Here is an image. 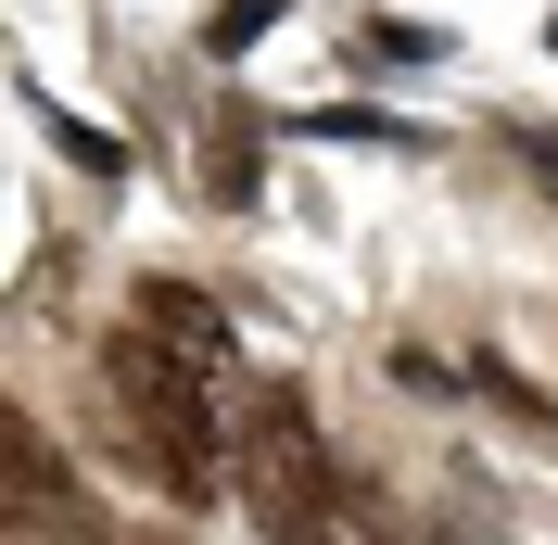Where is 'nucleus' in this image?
Returning <instances> with one entry per match:
<instances>
[{"instance_id": "1", "label": "nucleus", "mask_w": 558, "mask_h": 545, "mask_svg": "<svg viewBox=\"0 0 558 545\" xmlns=\"http://www.w3.org/2000/svg\"><path fill=\"white\" fill-rule=\"evenodd\" d=\"M102 380H114V419H128V457L166 482L178 508H204L216 457H229V432H216V368H191V355L153 342V330H102Z\"/></svg>"}, {"instance_id": "2", "label": "nucleus", "mask_w": 558, "mask_h": 545, "mask_svg": "<svg viewBox=\"0 0 558 545\" xmlns=\"http://www.w3.org/2000/svg\"><path fill=\"white\" fill-rule=\"evenodd\" d=\"M242 495H254L267 545H343V470L317 457V419L292 380L242 407Z\"/></svg>"}, {"instance_id": "3", "label": "nucleus", "mask_w": 558, "mask_h": 545, "mask_svg": "<svg viewBox=\"0 0 558 545\" xmlns=\"http://www.w3.org/2000/svg\"><path fill=\"white\" fill-rule=\"evenodd\" d=\"M0 444H13V533H76V545H102V495L64 470V444L38 432V407L0 419Z\"/></svg>"}, {"instance_id": "4", "label": "nucleus", "mask_w": 558, "mask_h": 545, "mask_svg": "<svg viewBox=\"0 0 558 545\" xmlns=\"http://www.w3.org/2000/svg\"><path fill=\"white\" fill-rule=\"evenodd\" d=\"M128 330H153V342H178V355H191V368H229V317H216V292L204 279H140L128 292Z\"/></svg>"}, {"instance_id": "5", "label": "nucleus", "mask_w": 558, "mask_h": 545, "mask_svg": "<svg viewBox=\"0 0 558 545\" xmlns=\"http://www.w3.org/2000/svg\"><path fill=\"white\" fill-rule=\"evenodd\" d=\"M38 128L64 140V153H76L89 178H128V140H114V128H89V114H51V102H38Z\"/></svg>"}, {"instance_id": "6", "label": "nucleus", "mask_w": 558, "mask_h": 545, "mask_svg": "<svg viewBox=\"0 0 558 545\" xmlns=\"http://www.w3.org/2000/svg\"><path fill=\"white\" fill-rule=\"evenodd\" d=\"M216 204H254V114H216Z\"/></svg>"}, {"instance_id": "7", "label": "nucleus", "mask_w": 558, "mask_h": 545, "mask_svg": "<svg viewBox=\"0 0 558 545\" xmlns=\"http://www.w3.org/2000/svg\"><path fill=\"white\" fill-rule=\"evenodd\" d=\"M305 140H381V153H432L407 114H305Z\"/></svg>"}, {"instance_id": "8", "label": "nucleus", "mask_w": 558, "mask_h": 545, "mask_svg": "<svg viewBox=\"0 0 558 545\" xmlns=\"http://www.w3.org/2000/svg\"><path fill=\"white\" fill-rule=\"evenodd\" d=\"M355 64H445L432 26H355Z\"/></svg>"}, {"instance_id": "9", "label": "nucleus", "mask_w": 558, "mask_h": 545, "mask_svg": "<svg viewBox=\"0 0 558 545\" xmlns=\"http://www.w3.org/2000/svg\"><path fill=\"white\" fill-rule=\"evenodd\" d=\"M508 166H521L533 191L558 204V128H546V114H521V128H508Z\"/></svg>"}, {"instance_id": "10", "label": "nucleus", "mask_w": 558, "mask_h": 545, "mask_svg": "<svg viewBox=\"0 0 558 545\" xmlns=\"http://www.w3.org/2000/svg\"><path fill=\"white\" fill-rule=\"evenodd\" d=\"M279 13H292V0H216V51H254Z\"/></svg>"}, {"instance_id": "11", "label": "nucleus", "mask_w": 558, "mask_h": 545, "mask_svg": "<svg viewBox=\"0 0 558 545\" xmlns=\"http://www.w3.org/2000/svg\"><path fill=\"white\" fill-rule=\"evenodd\" d=\"M153 545H178V533H153Z\"/></svg>"}]
</instances>
